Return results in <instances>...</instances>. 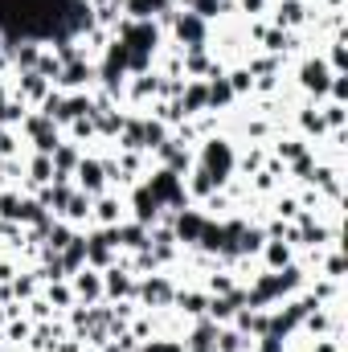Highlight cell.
Segmentation results:
<instances>
[{
  "mask_svg": "<svg viewBox=\"0 0 348 352\" xmlns=\"http://www.w3.org/2000/svg\"><path fill=\"white\" fill-rule=\"evenodd\" d=\"M234 164H238V152H234V144H230V140H221V135H205V140H201L197 168L213 176V184H217V188H226V184L234 180Z\"/></svg>",
  "mask_w": 348,
  "mask_h": 352,
  "instance_id": "obj_1",
  "label": "cell"
},
{
  "mask_svg": "<svg viewBox=\"0 0 348 352\" xmlns=\"http://www.w3.org/2000/svg\"><path fill=\"white\" fill-rule=\"evenodd\" d=\"M144 188L156 197V205L160 209H188V192H184V176L168 173V168H156V173L144 180Z\"/></svg>",
  "mask_w": 348,
  "mask_h": 352,
  "instance_id": "obj_2",
  "label": "cell"
},
{
  "mask_svg": "<svg viewBox=\"0 0 348 352\" xmlns=\"http://www.w3.org/2000/svg\"><path fill=\"white\" fill-rule=\"evenodd\" d=\"M173 295H176V283L168 274H144V278H135V299H140V307H148V311L173 307Z\"/></svg>",
  "mask_w": 348,
  "mask_h": 352,
  "instance_id": "obj_3",
  "label": "cell"
},
{
  "mask_svg": "<svg viewBox=\"0 0 348 352\" xmlns=\"http://www.w3.org/2000/svg\"><path fill=\"white\" fill-rule=\"evenodd\" d=\"M173 37L180 41V50H188V45H209V21H201L193 8H176L173 16Z\"/></svg>",
  "mask_w": 348,
  "mask_h": 352,
  "instance_id": "obj_4",
  "label": "cell"
},
{
  "mask_svg": "<svg viewBox=\"0 0 348 352\" xmlns=\"http://www.w3.org/2000/svg\"><path fill=\"white\" fill-rule=\"evenodd\" d=\"M123 299H135V274L131 266L111 263L102 270V303H123Z\"/></svg>",
  "mask_w": 348,
  "mask_h": 352,
  "instance_id": "obj_5",
  "label": "cell"
},
{
  "mask_svg": "<svg viewBox=\"0 0 348 352\" xmlns=\"http://www.w3.org/2000/svg\"><path fill=\"white\" fill-rule=\"evenodd\" d=\"M328 87H332V70L328 62L316 54V58H303L299 62V90L312 94V98H328Z\"/></svg>",
  "mask_w": 348,
  "mask_h": 352,
  "instance_id": "obj_6",
  "label": "cell"
},
{
  "mask_svg": "<svg viewBox=\"0 0 348 352\" xmlns=\"http://www.w3.org/2000/svg\"><path fill=\"white\" fill-rule=\"evenodd\" d=\"M123 4V16L127 21H160V25H173L176 16V0H119Z\"/></svg>",
  "mask_w": 348,
  "mask_h": 352,
  "instance_id": "obj_7",
  "label": "cell"
},
{
  "mask_svg": "<svg viewBox=\"0 0 348 352\" xmlns=\"http://www.w3.org/2000/svg\"><path fill=\"white\" fill-rule=\"evenodd\" d=\"M205 213H197V209H176L168 213V230H173L176 246H197V238H201V230H205Z\"/></svg>",
  "mask_w": 348,
  "mask_h": 352,
  "instance_id": "obj_8",
  "label": "cell"
},
{
  "mask_svg": "<svg viewBox=\"0 0 348 352\" xmlns=\"http://www.w3.org/2000/svg\"><path fill=\"white\" fill-rule=\"evenodd\" d=\"M74 188H83L87 197H102L107 192V168H102V160L83 156L78 168H74Z\"/></svg>",
  "mask_w": 348,
  "mask_h": 352,
  "instance_id": "obj_9",
  "label": "cell"
},
{
  "mask_svg": "<svg viewBox=\"0 0 348 352\" xmlns=\"http://www.w3.org/2000/svg\"><path fill=\"white\" fill-rule=\"evenodd\" d=\"M127 205H131V221H140V226H148V230H156V221L164 217V209L156 205V197H152L144 184H131Z\"/></svg>",
  "mask_w": 348,
  "mask_h": 352,
  "instance_id": "obj_10",
  "label": "cell"
},
{
  "mask_svg": "<svg viewBox=\"0 0 348 352\" xmlns=\"http://www.w3.org/2000/svg\"><path fill=\"white\" fill-rule=\"evenodd\" d=\"M312 4H303V0H274V8H270V25L274 29H283V33H295L299 25H307V12Z\"/></svg>",
  "mask_w": 348,
  "mask_h": 352,
  "instance_id": "obj_11",
  "label": "cell"
},
{
  "mask_svg": "<svg viewBox=\"0 0 348 352\" xmlns=\"http://www.w3.org/2000/svg\"><path fill=\"white\" fill-rule=\"evenodd\" d=\"M90 82H94V62L78 58V62H66L62 66V74H58L54 87L62 90V94H74V90H90Z\"/></svg>",
  "mask_w": 348,
  "mask_h": 352,
  "instance_id": "obj_12",
  "label": "cell"
},
{
  "mask_svg": "<svg viewBox=\"0 0 348 352\" xmlns=\"http://www.w3.org/2000/svg\"><path fill=\"white\" fill-rule=\"evenodd\" d=\"M70 291H74V299H83V303H102V270H94V266H83V270H74L70 274Z\"/></svg>",
  "mask_w": 348,
  "mask_h": 352,
  "instance_id": "obj_13",
  "label": "cell"
},
{
  "mask_svg": "<svg viewBox=\"0 0 348 352\" xmlns=\"http://www.w3.org/2000/svg\"><path fill=\"white\" fill-rule=\"evenodd\" d=\"M156 90H160V74L148 70V74H131L127 87H123V98L131 107H144V102H156Z\"/></svg>",
  "mask_w": 348,
  "mask_h": 352,
  "instance_id": "obj_14",
  "label": "cell"
},
{
  "mask_svg": "<svg viewBox=\"0 0 348 352\" xmlns=\"http://www.w3.org/2000/svg\"><path fill=\"white\" fill-rule=\"evenodd\" d=\"M156 156H160V168H168V173H176V176H184L193 164H197V160H193V152H188L180 140H173V135L156 148Z\"/></svg>",
  "mask_w": 348,
  "mask_h": 352,
  "instance_id": "obj_15",
  "label": "cell"
},
{
  "mask_svg": "<svg viewBox=\"0 0 348 352\" xmlns=\"http://www.w3.org/2000/svg\"><path fill=\"white\" fill-rule=\"evenodd\" d=\"M176 107H180V115H184V119H197V115H205V111H209L205 78H188V82H184V90H180V98H176Z\"/></svg>",
  "mask_w": 348,
  "mask_h": 352,
  "instance_id": "obj_16",
  "label": "cell"
},
{
  "mask_svg": "<svg viewBox=\"0 0 348 352\" xmlns=\"http://www.w3.org/2000/svg\"><path fill=\"white\" fill-rule=\"evenodd\" d=\"M50 90H54V87H50L37 70H21V74H17V94H12V98H21L25 107H37Z\"/></svg>",
  "mask_w": 348,
  "mask_h": 352,
  "instance_id": "obj_17",
  "label": "cell"
},
{
  "mask_svg": "<svg viewBox=\"0 0 348 352\" xmlns=\"http://www.w3.org/2000/svg\"><path fill=\"white\" fill-rule=\"evenodd\" d=\"M184 344V352H213V344H217V324L213 320H193V328H188V336L180 340Z\"/></svg>",
  "mask_w": 348,
  "mask_h": 352,
  "instance_id": "obj_18",
  "label": "cell"
},
{
  "mask_svg": "<svg viewBox=\"0 0 348 352\" xmlns=\"http://www.w3.org/2000/svg\"><path fill=\"white\" fill-rule=\"evenodd\" d=\"M209 66H213L209 45H188V50H180V70H184V78H205Z\"/></svg>",
  "mask_w": 348,
  "mask_h": 352,
  "instance_id": "obj_19",
  "label": "cell"
},
{
  "mask_svg": "<svg viewBox=\"0 0 348 352\" xmlns=\"http://www.w3.org/2000/svg\"><path fill=\"white\" fill-rule=\"evenodd\" d=\"M123 201L119 197H111V192H102V197H94V205H90V221H98V226H119L123 221Z\"/></svg>",
  "mask_w": 348,
  "mask_h": 352,
  "instance_id": "obj_20",
  "label": "cell"
},
{
  "mask_svg": "<svg viewBox=\"0 0 348 352\" xmlns=\"http://www.w3.org/2000/svg\"><path fill=\"white\" fill-rule=\"evenodd\" d=\"M242 336H250V340H259V336H266V324H270V311H259V307H242L234 320H230Z\"/></svg>",
  "mask_w": 348,
  "mask_h": 352,
  "instance_id": "obj_21",
  "label": "cell"
},
{
  "mask_svg": "<svg viewBox=\"0 0 348 352\" xmlns=\"http://www.w3.org/2000/svg\"><path fill=\"white\" fill-rule=\"evenodd\" d=\"M291 242H283V238H266L262 242V250H259V258H262V270H283V266H291Z\"/></svg>",
  "mask_w": 348,
  "mask_h": 352,
  "instance_id": "obj_22",
  "label": "cell"
},
{
  "mask_svg": "<svg viewBox=\"0 0 348 352\" xmlns=\"http://www.w3.org/2000/svg\"><path fill=\"white\" fill-rule=\"evenodd\" d=\"M173 307L180 311V316H188V320H201L205 307H209V291H180V287H176Z\"/></svg>",
  "mask_w": 348,
  "mask_h": 352,
  "instance_id": "obj_23",
  "label": "cell"
},
{
  "mask_svg": "<svg viewBox=\"0 0 348 352\" xmlns=\"http://www.w3.org/2000/svg\"><path fill=\"white\" fill-rule=\"evenodd\" d=\"M213 352H254V340L242 336L234 324H226V328H217V344H213Z\"/></svg>",
  "mask_w": 348,
  "mask_h": 352,
  "instance_id": "obj_24",
  "label": "cell"
},
{
  "mask_svg": "<svg viewBox=\"0 0 348 352\" xmlns=\"http://www.w3.org/2000/svg\"><path fill=\"white\" fill-rule=\"evenodd\" d=\"M90 205H94V197H87L83 188H74V192H70V201H66V209H62V221H70V226L90 221Z\"/></svg>",
  "mask_w": 348,
  "mask_h": 352,
  "instance_id": "obj_25",
  "label": "cell"
},
{
  "mask_svg": "<svg viewBox=\"0 0 348 352\" xmlns=\"http://www.w3.org/2000/svg\"><path fill=\"white\" fill-rule=\"evenodd\" d=\"M8 50H12L17 74H21V70H33V66H37V58H41V50H45V45H41L37 37H29V41H17V45H8Z\"/></svg>",
  "mask_w": 348,
  "mask_h": 352,
  "instance_id": "obj_26",
  "label": "cell"
},
{
  "mask_svg": "<svg viewBox=\"0 0 348 352\" xmlns=\"http://www.w3.org/2000/svg\"><path fill=\"white\" fill-rule=\"evenodd\" d=\"M184 192H188V201H209V197L217 192V184H213V176L209 173L188 168V184H184Z\"/></svg>",
  "mask_w": 348,
  "mask_h": 352,
  "instance_id": "obj_27",
  "label": "cell"
},
{
  "mask_svg": "<svg viewBox=\"0 0 348 352\" xmlns=\"http://www.w3.org/2000/svg\"><path fill=\"white\" fill-rule=\"evenodd\" d=\"M123 123H127V115H119L115 107H111V111H98V115H94V135H102V140H119Z\"/></svg>",
  "mask_w": 348,
  "mask_h": 352,
  "instance_id": "obj_28",
  "label": "cell"
},
{
  "mask_svg": "<svg viewBox=\"0 0 348 352\" xmlns=\"http://www.w3.org/2000/svg\"><path fill=\"white\" fill-rule=\"evenodd\" d=\"M58 263H62V270H66V278H70L74 270H83V266H87V242L74 238L66 250H58Z\"/></svg>",
  "mask_w": 348,
  "mask_h": 352,
  "instance_id": "obj_29",
  "label": "cell"
},
{
  "mask_svg": "<svg viewBox=\"0 0 348 352\" xmlns=\"http://www.w3.org/2000/svg\"><path fill=\"white\" fill-rule=\"evenodd\" d=\"M274 160H283V164H291V160H299L303 152H307V140L303 135H287V140H274Z\"/></svg>",
  "mask_w": 348,
  "mask_h": 352,
  "instance_id": "obj_30",
  "label": "cell"
},
{
  "mask_svg": "<svg viewBox=\"0 0 348 352\" xmlns=\"http://www.w3.org/2000/svg\"><path fill=\"white\" fill-rule=\"evenodd\" d=\"M45 303H50L54 311H66V307H74V291H70V283H66V278H58V283H45Z\"/></svg>",
  "mask_w": 348,
  "mask_h": 352,
  "instance_id": "obj_31",
  "label": "cell"
},
{
  "mask_svg": "<svg viewBox=\"0 0 348 352\" xmlns=\"http://www.w3.org/2000/svg\"><path fill=\"white\" fill-rule=\"evenodd\" d=\"M119 148H123V152H144V119H127V123H123Z\"/></svg>",
  "mask_w": 348,
  "mask_h": 352,
  "instance_id": "obj_32",
  "label": "cell"
},
{
  "mask_svg": "<svg viewBox=\"0 0 348 352\" xmlns=\"http://www.w3.org/2000/svg\"><path fill=\"white\" fill-rule=\"evenodd\" d=\"M295 119H299V131H303V135H316V140H320V135H328V127H324V115H320L316 107H303Z\"/></svg>",
  "mask_w": 348,
  "mask_h": 352,
  "instance_id": "obj_33",
  "label": "cell"
},
{
  "mask_svg": "<svg viewBox=\"0 0 348 352\" xmlns=\"http://www.w3.org/2000/svg\"><path fill=\"white\" fill-rule=\"evenodd\" d=\"M33 70H37V74H41V78H45V82H50V87H54V82H58V74H62V62H58V54H54V50H50V45H45V50H41V58H37V66H33Z\"/></svg>",
  "mask_w": 348,
  "mask_h": 352,
  "instance_id": "obj_34",
  "label": "cell"
},
{
  "mask_svg": "<svg viewBox=\"0 0 348 352\" xmlns=\"http://www.w3.org/2000/svg\"><path fill=\"white\" fill-rule=\"evenodd\" d=\"M29 184H54V160L50 156H33L29 160Z\"/></svg>",
  "mask_w": 348,
  "mask_h": 352,
  "instance_id": "obj_35",
  "label": "cell"
},
{
  "mask_svg": "<svg viewBox=\"0 0 348 352\" xmlns=\"http://www.w3.org/2000/svg\"><path fill=\"white\" fill-rule=\"evenodd\" d=\"M234 8V0H193V12L201 16V21H217V16H226Z\"/></svg>",
  "mask_w": 348,
  "mask_h": 352,
  "instance_id": "obj_36",
  "label": "cell"
},
{
  "mask_svg": "<svg viewBox=\"0 0 348 352\" xmlns=\"http://www.w3.org/2000/svg\"><path fill=\"white\" fill-rule=\"evenodd\" d=\"M164 140H168V127L160 119H144V152H156Z\"/></svg>",
  "mask_w": 348,
  "mask_h": 352,
  "instance_id": "obj_37",
  "label": "cell"
},
{
  "mask_svg": "<svg viewBox=\"0 0 348 352\" xmlns=\"http://www.w3.org/2000/svg\"><path fill=\"white\" fill-rule=\"evenodd\" d=\"M37 283H41L37 274H17V278L8 283V287H12V299H17V303H29V299L37 295Z\"/></svg>",
  "mask_w": 348,
  "mask_h": 352,
  "instance_id": "obj_38",
  "label": "cell"
},
{
  "mask_svg": "<svg viewBox=\"0 0 348 352\" xmlns=\"http://www.w3.org/2000/svg\"><path fill=\"white\" fill-rule=\"evenodd\" d=\"M226 82H230V90H234V98H242V94H254V74H250L246 66L230 70V74H226Z\"/></svg>",
  "mask_w": 348,
  "mask_h": 352,
  "instance_id": "obj_39",
  "label": "cell"
},
{
  "mask_svg": "<svg viewBox=\"0 0 348 352\" xmlns=\"http://www.w3.org/2000/svg\"><path fill=\"white\" fill-rule=\"evenodd\" d=\"M262 164H266V148H250L246 156H238V164H234V173H242V176H254V173H262Z\"/></svg>",
  "mask_w": 348,
  "mask_h": 352,
  "instance_id": "obj_40",
  "label": "cell"
},
{
  "mask_svg": "<svg viewBox=\"0 0 348 352\" xmlns=\"http://www.w3.org/2000/svg\"><path fill=\"white\" fill-rule=\"evenodd\" d=\"M287 173L295 176V180H307V184H312V176H316V152L307 148L299 160H291V164H287Z\"/></svg>",
  "mask_w": 348,
  "mask_h": 352,
  "instance_id": "obj_41",
  "label": "cell"
},
{
  "mask_svg": "<svg viewBox=\"0 0 348 352\" xmlns=\"http://www.w3.org/2000/svg\"><path fill=\"white\" fill-rule=\"evenodd\" d=\"M320 115H324V127H328V131H345L348 111L340 107V102H324V107H320Z\"/></svg>",
  "mask_w": 348,
  "mask_h": 352,
  "instance_id": "obj_42",
  "label": "cell"
},
{
  "mask_svg": "<svg viewBox=\"0 0 348 352\" xmlns=\"http://www.w3.org/2000/svg\"><path fill=\"white\" fill-rule=\"evenodd\" d=\"M299 213H303L299 197H279V201H274V217H279V221H295Z\"/></svg>",
  "mask_w": 348,
  "mask_h": 352,
  "instance_id": "obj_43",
  "label": "cell"
},
{
  "mask_svg": "<svg viewBox=\"0 0 348 352\" xmlns=\"http://www.w3.org/2000/svg\"><path fill=\"white\" fill-rule=\"evenodd\" d=\"M29 336H33V324H29V320H8V324H4V340L25 344Z\"/></svg>",
  "mask_w": 348,
  "mask_h": 352,
  "instance_id": "obj_44",
  "label": "cell"
},
{
  "mask_svg": "<svg viewBox=\"0 0 348 352\" xmlns=\"http://www.w3.org/2000/svg\"><path fill=\"white\" fill-rule=\"evenodd\" d=\"M324 278H332V283L345 278V254H340V250H332V254L324 258Z\"/></svg>",
  "mask_w": 348,
  "mask_h": 352,
  "instance_id": "obj_45",
  "label": "cell"
},
{
  "mask_svg": "<svg viewBox=\"0 0 348 352\" xmlns=\"http://www.w3.org/2000/svg\"><path fill=\"white\" fill-rule=\"evenodd\" d=\"M328 102H348V78L345 74H332V87H328Z\"/></svg>",
  "mask_w": 348,
  "mask_h": 352,
  "instance_id": "obj_46",
  "label": "cell"
},
{
  "mask_svg": "<svg viewBox=\"0 0 348 352\" xmlns=\"http://www.w3.org/2000/svg\"><path fill=\"white\" fill-rule=\"evenodd\" d=\"M66 127H70L74 144H83V140H94V119H74V123H66Z\"/></svg>",
  "mask_w": 348,
  "mask_h": 352,
  "instance_id": "obj_47",
  "label": "cell"
},
{
  "mask_svg": "<svg viewBox=\"0 0 348 352\" xmlns=\"http://www.w3.org/2000/svg\"><path fill=\"white\" fill-rule=\"evenodd\" d=\"M234 287H238L234 274H213V278H209V295H230Z\"/></svg>",
  "mask_w": 348,
  "mask_h": 352,
  "instance_id": "obj_48",
  "label": "cell"
},
{
  "mask_svg": "<svg viewBox=\"0 0 348 352\" xmlns=\"http://www.w3.org/2000/svg\"><path fill=\"white\" fill-rule=\"evenodd\" d=\"M140 352H184L180 340H148V344H140Z\"/></svg>",
  "mask_w": 348,
  "mask_h": 352,
  "instance_id": "obj_49",
  "label": "cell"
},
{
  "mask_svg": "<svg viewBox=\"0 0 348 352\" xmlns=\"http://www.w3.org/2000/svg\"><path fill=\"white\" fill-rule=\"evenodd\" d=\"M246 135H250V140H266V135H270V123H266V119H254V123H246Z\"/></svg>",
  "mask_w": 348,
  "mask_h": 352,
  "instance_id": "obj_50",
  "label": "cell"
},
{
  "mask_svg": "<svg viewBox=\"0 0 348 352\" xmlns=\"http://www.w3.org/2000/svg\"><path fill=\"white\" fill-rule=\"evenodd\" d=\"M50 352H83V340L78 336H66V340H54V349Z\"/></svg>",
  "mask_w": 348,
  "mask_h": 352,
  "instance_id": "obj_51",
  "label": "cell"
},
{
  "mask_svg": "<svg viewBox=\"0 0 348 352\" xmlns=\"http://www.w3.org/2000/svg\"><path fill=\"white\" fill-rule=\"evenodd\" d=\"M312 352H340V340H336V336H320V340L312 344Z\"/></svg>",
  "mask_w": 348,
  "mask_h": 352,
  "instance_id": "obj_52",
  "label": "cell"
},
{
  "mask_svg": "<svg viewBox=\"0 0 348 352\" xmlns=\"http://www.w3.org/2000/svg\"><path fill=\"white\" fill-rule=\"evenodd\" d=\"M266 4H270V0H238V8H242L246 16H259V12L266 8Z\"/></svg>",
  "mask_w": 348,
  "mask_h": 352,
  "instance_id": "obj_53",
  "label": "cell"
},
{
  "mask_svg": "<svg viewBox=\"0 0 348 352\" xmlns=\"http://www.w3.org/2000/svg\"><path fill=\"white\" fill-rule=\"evenodd\" d=\"M17 278V266L12 263H0V283H12Z\"/></svg>",
  "mask_w": 348,
  "mask_h": 352,
  "instance_id": "obj_54",
  "label": "cell"
},
{
  "mask_svg": "<svg viewBox=\"0 0 348 352\" xmlns=\"http://www.w3.org/2000/svg\"><path fill=\"white\" fill-rule=\"evenodd\" d=\"M8 98H12V94H8V87H4V82H0V107H4V102H8Z\"/></svg>",
  "mask_w": 348,
  "mask_h": 352,
  "instance_id": "obj_55",
  "label": "cell"
},
{
  "mask_svg": "<svg viewBox=\"0 0 348 352\" xmlns=\"http://www.w3.org/2000/svg\"><path fill=\"white\" fill-rule=\"evenodd\" d=\"M4 324H8V311H4V303H0V328H4Z\"/></svg>",
  "mask_w": 348,
  "mask_h": 352,
  "instance_id": "obj_56",
  "label": "cell"
},
{
  "mask_svg": "<svg viewBox=\"0 0 348 352\" xmlns=\"http://www.w3.org/2000/svg\"><path fill=\"white\" fill-rule=\"evenodd\" d=\"M83 352H98V349H90V344H83Z\"/></svg>",
  "mask_w": 348,
  "mask_h": 352,
  "instance_id": "obj_57",
  "label": "cell"
},
{
  "mask_svg": "<svg viewBox=\"0 0 348 352\" xmlns=\"http://www.w3.org/2000/svg\"><path fill=\"white\" fill-rule=\"evenodd\" d=\"M180 4H184V8H193V0H180Z\"/></svg>",
  "mask_w": 348,
  "mask_h": 352,
  "instance_id": "obj_58",
  "label": "cell"
}]
</instances>
